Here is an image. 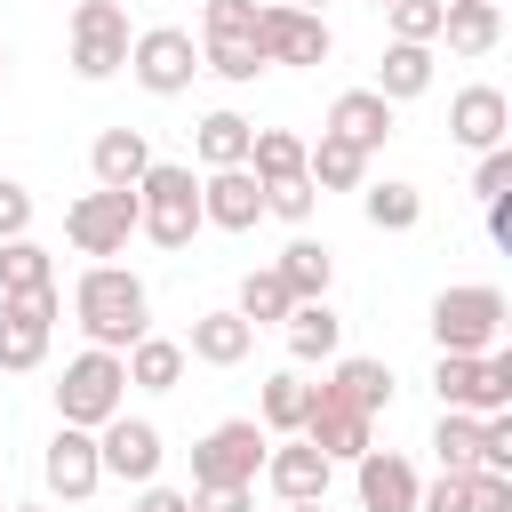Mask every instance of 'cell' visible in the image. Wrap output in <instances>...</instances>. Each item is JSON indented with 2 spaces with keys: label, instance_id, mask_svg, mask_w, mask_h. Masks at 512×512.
I'll return each instance as SVG.
<instances>
[{
  "label": "cell",
  "instance_id": "8d00e7d4",
  "mask_svg": "<svg viewBox=\"0 0 512 512\" xmlns=\"http://www.w3.org/2000/svg\"><path fill=\"white\" fill-rule=\"evenodd\" d=\"M384 24H392V40L432 48V40H440V0H392V8H384Z\"/></svg>",
  "mask_w": 512,
  "mask_h": 512
},
{
  "label": "cell",
  "instance_id": "f546056e",
  "mask_svg": "<svg viewBox=\"0 0 512 512\" xmlns=\"http://www.w3.org/2000/svg\"><path fill=\"white\" fill-rule=\"evenodd\" d=\"M248 136H256V120L208 112V120L192 128V152H200V168H248Z\"/></svg>",
  "mask_w": 512,
  "mask_h": 512
},
{
  "label": "cell",
  "instance_id": "603a6c76",
  "mask_svg": "<svg viewBox=\"0 0 512 512\" xmlns=\"http://www.w3.org/2000/svg\"><path fill=\"white\" fill-rule=\"evenodd\" d=\"M440 40H448V56H488L504 40V8H488V0H440Z\"/></svg>",
  "mask_w": 512,
  "mask_h": 512
},
{
  "label": "cell",
  "instance_id": "8fae6325",
  "mask_svg": "<svg viewBox=\"0 0 512 512\" xmlns=\"http://www.w3.org/2000/svg\"><path fill=\"white\" fill-rule=\"evenodd\" d=\"M64 240L96 264H112L128 240H136V192H80L64 208Z\"/></svg>",
  "mask_w": 512,
  "mask_h": 512
},
{
  "label": "cell",
  "instance_id": "bcb514c9",
  "mask_svg": "<svg viewBox=\"0 0 512 512\" xmlns=\"http://www.w3.org/2000/svg\"><path fill=\"white\" fill-rule=\"evenodd\" d=\"M488 240L512 248V200H488Z\"/></svg>",
  "mask_w": 512,
  "mask_h": 512
},
{
  "label": "cell",
  "instance_id": "f1b7e54d",
  "mask_svg": "<svg viewBox=\"0 0 512 512\" xmlns=\"http://www.w3.org/2000/svg\"><path fill=\"white\" fill-rule=\"evenodd\" d=\"M304 176H312V192H360L368 152H352L344 136H320V144H304Z\"/></svg>",
  "mask_w": 512,
  "mask_h": 512
},
{
  "label": "cell",
  "instance_id": "83f0119b",
  "mask_svg": "<svg viewBox=\"0 0 512 512\" xmlns=\"http://www.w3.org/2000/svg\"><path fill=\"white\" fill-rule=\"evenodd\" d=\"M120 368H128L136 392H176V384H184V344H176V336H136V344L120 352Z\"/></svg>",
  "mask_w": 512,
  "mask_h": 512
},
{
  "label": "cell",
  "instance_id": "d4e9b609",
  "mask_svg": "<svg viewBox=\"0 0 512 512\" xmlns=\"http://www.w3.org/2000/svg\"><path fill=\"white\" fill-rule=\"evenodd\" d=\"M368 88H376L392 112H400V104H416V96L432 88V48H408V40H392V48L376 56V80H368Z\"/></svg>",
  "mask_w": 512,
  "mask_h": 512
},
{
  "label": "cell",
  "instance_id": "8992f818",
  "mask_svg": "<svg viewBox=\"0 0 512 512\" xmlns=\"http://www.w3.org/2000/svg\"><path fill=\"white\" fill-rule=\"evenodd\" d=\"M128 8L120 0H80L72 16H64V48H72V72L80 80H112V72H128Z\"/></svg>",
  "mask_w": 512,
  "mask_h": 512
},
{
  "label": "cell",
  "instance_id": "db71d44e",
  "mask_svg": "<svg viewBox=\"0 0 512 512\" xmlns=\"http://www.w3.org/2000/svg\"><path fill=\"white\" fill-rule=\"evenodd\" d=\"M0 512H8V504H0Z\"/></svg>",
  "mask_w": 512,
  "mask_h": 512
},
{
  "label": "cell",
  "instance_id": "b9f144b4",
  "mask_svg": "<svg viewBox=\"0 0 512 512\" xmlns=\"http://www.w3.org/2000/svg\"><path fill=\"white\" fill-rule=\"evenodd\" d=\"M464 512H512V480L504 472H464Z\"/></svg>",
  "mask_w": 512,
  "mask_h": 512
},
{
  "label": "cell",
  "instance_id": "e0dca14e",
  "mask_svg": "<svg viewBox=\"0 0 512 512\" xmlns=\"http://www.w3.org/2000/svg\"><path fill=\"white\" fill-rule=\"evenodd\" d=\"M40 472H48V496H64V504L96 496V488H104V464H96V432H72V424H56V440H48Z\"/></svg>",
  "mask_w": 512,
  "mask_h": 512
},
{
  "label": "cell",
  "instance_id": "7402d4cb",
  "mask_svg": "<svg viewBox=\"0 0 512 512\" xmlns=\"http://www.w3.org/2000/svg\"><path fill=\"white\" fill-rule=\"evenodd\" d=\"M88 168H96V192H136V184H144V168H152L144 128H104V136L88 144Z\"/></svg>",
  "mask_w": 512,
  "mask_h": 512
},
{
  "label": "cell",
  "instance_id": "7c38bea8",
  "mask_svg": "<svg viewBox=\"0 0 512 512\" xmlns=\"http://www.w3.org/2000/svg\"><path fill=\"white\" fill-rule=\"evenodd\" d=\"M160 424L152 416H112L104 432H96V464H104V480H128V488H144V480H160Z\"/></svg>",
  "mask_w": 512,
  "mask_h": 512
},
{
  "label": "cell",
  "instance_id": "74e56055",
  "mask_svg": "<svg viewBox=\"0 0 512 512\" xmlns=\"http://www.w3.org/2000/svg\"><path fill=\"white\" fill-rule=\"evenodd\" d=\"M200 40H256V0H208Z\"/></svg>",
  "mask_w": 512,
  "mask_h": 512
},
{
  "label": "cell",
  "instance_id": "9c48e42d",
  "mask_svg": "<svg viewBox=\"0 0 512 512\" xmlns=\"http://www.w3.org/2000/svg\"><path fill=\"white\" fill-rule=\"evenodd\" d=\"M56 312H64L56 288H40V296H0V376H32V368L48 360Z\"/></svg>",
  "mask_w": 512,
  "mask_h": 512
},
{
  "label": "cell",
  "instance_id": "30bf717a",
  "mask_svg": "<svg viewBox=\"0 0 512 512\" xmlns=\"http://www.w3.org/2000/svg\"><path fill=\"white\" fill-rule=\"evenodd\" d=\"M256 56L304 72V64H328L336 56V32H328V16H304V8L272 0V8H256Z\"/></svg>",
  "mask_w": 512,
  "mask_h": 512
},
{
  "label": "cell",
  "instance_id": "e575fe53",
  "mask_svg": "<svg viewBox=\"0 0 512 512\" xmlns=\"http://www.w3.org/2000/svg\"><path fill=\"white\" fill-rule=\"evenodd\" d=\"M232 312H240L248 328H280V320L296 312V296H288V288H280V272L264 264V272H248V280H240V304H232Z\"/></svg>",
  "mask_w": 512,
  "mask_h": 512
},
{
  "label": "cell",
  "instance_id": "60d3db41",
  "mask_svg": "<svg viewBox=\"0 0 512 512\" xmlns=\"http://www.w3.org/2000/svg\"><path fill=\"white\" fill-rule=\"evenodd\" d=\"M480 472H504L512 480V408L504 416H480Z\"/></svg>",
  "mask_w": 512,
  "mask_h": 512
},
{
  "label": "cell",
  "instance_id": "277c9868",
  "mask_svg": "<svg viewBox=\"0 0 512 512\" xmlns=\"http://www.w3.org/2000/svg\"><path fill=\"white\" fill-rule=\"evenodd\" d=\"M128 408V368H120V352H72L64 360V376H56V416L72 424V432H104L112 416Z\"/></svg>",
  "mask_w": 512,
  "mask_h": 512
},
{
  "label": "cell",
  "instance_id": "1f68e13d",
  "mask_svg": "<svg viewBox=\"0 0 512 512\" xmlns=\"http://www.w3.org/2000/svg\"><path fill=\"white\" fill-rule=\"evenodd\" d=\"M40 288H56V264H48V248L24 232V240H0V296H40Z\"/></svg>",
  "mask_w": 512,
  "mask_h": 512
},
{
  "label": "cell",
  "instance_id": "4316f807",
  "mask_svg": "<svg viewBox=\"0 0 512 512\" xmlns=\"http://www.w3.org/2000/svg\"><path fill=\"white\" fill-rule=\"evenodd\" d=\"M280 336H288L296 360H336V352H344V320H336L328 296H320V304H296V312L280 320Z\"/></svg>",
  "mask_w": 512,
  "mask_h": 512
},
{
  "label": "cell",
  "instance_id": "f6af8a7d",
  "mask_svg": "<svg viewBox=\"0 0 512 512\" xmlns=\"http://www.w3.org/2000/svg\"><path fill=\"white\" fill-rule=\"evenodd\" d=\"M128 512H192V496H184V488H160V480H144Z\"/></svg>",
  "mask_w": 512,
  "mask_h": 512
},
{
  "label": "cell",
  "instance_id": "681fc988",
  "mask_svg": "<svg viewBox=\"0 0 512 512\" xmlns=\"http://www.w3.org/2000/svg\"><path fill=\"white\" fill-rule=\"evenodd\" d=\"M8 512H48V504H8Z\"/></svg>",
  "mask_w": 512,
  "mask_h": 512
},
{
  "label": "cell",
  "instance_id": "ee69618b",
  "mask_svg": "<svg viewBox=\"0 0 512 512\" xmlns=\"http://www.w3.org/2000/svg\"><path fill=\"white\" fill-rule=\"evenodd\" d=\"M192 512H256V488H184Z\"/></svg>",
  "mask_w": 512,
  "mask_h": 512
},
{
  "label": "cell",
  "instance_id": "44dd1931",
  "mask_svg": "<svg viewBox=\"0 0 512 512\" xmlns=\"http://www.w3.org/2000/svg\"><path fill=\"white\" fill-rule=\"evenodd\" d=\"M248 352H256V328H248L232 304L200 312V320H192V336H184V360H200V368H240Z\"/></svg>",
  "mask_w": 512,
  "mask_h": 512
},
{
  "label": "cell",
  "instance_id": "ba28073f",
  "mask_svg": "<svg viewBox=\"0 0 512 512\" xmlns=\"http://www.w3.org/2000/svg\"><path fill=\"white\" fill-rule=\"evenodd\" d=\"M192 72H200V40H192L184 24H144V32L128 40V80H136L144 96H184Z\"/></svg>",
  "mask_w": 512,
  "mask_h": 512
},
{
  "label": "cell",
  "instance_id": "c3c4849f",
  "mask_svg": "<svg viewBox=\"0 0 512 512\" xmlns=\"http://www.w3.org/2000/svg\"><path fill=\"white\" fill-rule=\"evenodd\" d=\"M288 512H328V504H288Z\"/></svg>",
  "mask_w": 512,
  "mask_h": 512
},
{
  "label": "cell",
  "instance_id": "816d5d0a",
  "mask_svg": "<svg viewBox=\"0 0 512 512\" xmlns=\"http://www.w3.org/2000/svg\"><path fill=\"white\" fill-rule=\"evenodd\" d=\"M368 8H392V0H368Z\"/></svg>",
  "mask_w": 512,
  "mask_h": 512
},
{
  "label": "cell",
  "instance_id": "ab89813d",
  "mask_svg": "<svg viewBox=\"0 0 512 512\" xmlns=\"http://www.w3.org/2000/svg\"><path fill=\"white\" fill-rule=\"evenodd\" d=\"M472 200H480V208H488V200H512V144L480 152V168H472Z\"/></svg>",
  "mask_w": 512,
  "mask_h": 512
},
{
  "label": "cell",
  "instance_id": "9a60e30c",
  "mask_svg": "<svg viewBox=\"0 0 512 512\" xmlns=\"http://www.w3.org/2000/svg\"><path fill=\"white\" fill-rule=\"evenodd\" d=\"M448 136H456L464 152H496V144L512 136V96L488 88V80L456 88V96H448Z\"/></svg>",
  "mask_w": 512,
  "mask_h": 512
},
{
  "label": "cell",
  "instance_id": "cb8c5ba5",
  "mask_svg": "<svg viewBox=\"0 0 512 512\" xmlns=\"http://www.w3.org/2000/svg\"><path fill=\"white\" fill-rule=\"evenodd\" d=\"M304 416H312V384H304L296 368L264 376V392H256V424H264V440H296Z\"/></svg>",
  "mask_w": 512,
  "mask_h": 512
},
{
  "label": "cell",
  "instance_id": "7a4b0ae2",
  "mask_svg": "<svg viewBox=\"0 0 512 512\" xmlns=\"http://www.w3.org/2000/svg\"><path fill=\"white\" fill-rule=\"evenodd\" d=\"M504 320H512V304H504V288L496 280H456V288H440L432 296V344L440 352H496L504 344Z\"/></svg>",
  "mask_w": 512,
  "mask_h": 512
},
{
  "label": "cell",
  "instance_id": "4fadbf2b",
  "mask_svg": "<svg viewBox=\"0 0 512 512\" xmlns=\"http://www.w3.org/2000/svg\"><path fill=\"white\" fill-rule=\"evenodd\" d=\"M256 480H264L280 504H328V480H336V464H328L312 440H272Z\"/></svg>",
  "mask_w": 512,
  "mask_h": 512
},
{
  "label": "cell",
  "instance_id": "4dcf8cb0",
  "mask_svg": "<svg viewBox=\"0 0 512 512\" xmlns=\"http://www.w3.org/2000/svg\"><path fill=\"white\" fill-rule=\"evenodd\" d=\"M248 176L256 184H296L304 176V136L296 128H256L248 136Z\"/></svg>",
  "mask_w": 512,
  "mask_h": 512
},
{
  "label": "cell",
  "instance_id": "ffe728a7",
  "mask_svg": "<svg viewBox=\"0 0 512 512\" xmlns=\"http://www.w3.org/2000/svg\"><path fill=\"white\" fill-rule=\"evenodd\" d=\"M320 136H344L352 152H368V160H376V144L392 136V104H384L376 88H344V96L328 104V120H320Z\"/></svg>",
  "mask_w": 512,
  "mask_h": 512
},
{
  "label": "cell",
  "instance_id": "d590c367",
  "mask_svg": "<svg viewBox=\"0 0 512 512\" xmlns=\"http://www.w3.org/2000/svg\"><path fill=\"white\" fill-rule=\"evenodd\" d=\"M200 72H216V80L248 88V80L264 72V56H256V40H200Z\"/></svg>",
  "mask_w": 512,
  "mask_h": 512
},
{
  "label": "cell",
  "instance_id": "d6986e66",
  "mask_svg": "<svg viewBox=\"0 0 512 512\" xmlns=\"http://www.w3.org/2000/svg\"><path fill=\"white\" fill-rule=\"evenodd\" d=\"M320 392L344 400V408H360V416H384V408H392V368L368 360V352H336L328 376H320Z\"/></svg>",
  "mask_w": 512,
  "mask_h": 512
},
{
  "label": "cell",
  "instance_id": "3957f363",
  "mask_svg": "<svg viewBox=\"0 0 512 512\" xmlns=\"http://www.w3.org/2000/svg\"><path fill=\"white\" fill-rule=\"evenodd\" d=\"M136 232L152 248H192L200 232V176L184 160H152L144 184H136Z\"/></svg>",
  "mask_w": 512,
  "mask_h": 512
},
{
  "label": "cell",
  "instance_id": "7bdbcfd3",
  "mask_svg": "<svg viewBox=\"0 0 512 512\" xmlns=\"http://www.w3.org/2000/svg\"><path fill=\"white\" fill-rule=\"evenodd\" d=\"M32 232V192L16 176H0V240H24Z\"/></svg>",
  "mask_w": 512,
  "mask_h": 512
},
{
  "label": "cell",
  "instance_id": "f907efd6",
  "mask_svg": "<svg viewBox=\"0 0 512 512\" xmlns=\"http://www.w3.org/2000/svg\"><path fill=\"white\" fill-rule=\"evenodd\" d=\"M0 72H8V48H0Z\"/></svg>",
  "mask_w": 512,
  "mask_h": 512
},
{
  "label": "cell",
  "instance_id": "f5cc1de1",
  "mask_svg": "<svg viewBox=\"0 0 512 512\" xmlns=\"http://www.w3.org/2000/svg\"><path fill=\"white\" fill-rule=\"evenodd\" d=\"M488 8H504V0H488Z\"/></svg>",
  "mask_w": 512,
  "mask_h": 512
},
{
  "label": "cell",
  "instance_id": "d6a6232c",
  "mask_svg": "<svg viewBox=\"0 0 512 512\" xmlns=\"http://www.w3.org/2000/svg\"><path fill=\"white\" fill-rule=\"evenodd\" d=\"M360 216L376 232H416L424 224V192L416 184H360Z\"/></svg>",
  "mask_w": 512,
  "mask_h": 512
},
{
  "label": "cell",
  "instance_id": "2e32d148",
  "mask_svg": "<svg viewBox=\"0 0 512 512\" xmlns=\"http://www.w3.org/2000/svg\"><path fill=\"white\" fill-rule=\"evenodd\" d=\"M200 224L216 232H256L264 224V184L248 168H208L200 176Z\"/></svg>",
  "mask_w": 512,
  "mask_h": 512
},
{
  "label": "cell",
  "instance_id": "f35d334b",
  "mask_svg": "<svg viewBox=\"0 0 512 512\" xmlns=\"http://www.w3.org/2000/svg\"><path fill=\"white\" fill-rule=\"evenodd\" d=\"M312 208H320V192H312V176H296V184H264V216H280V224H312Z\"/></svg>",
  "mask_w": 512,
  "mask_h": 512
},
{
  "label": "cell",
  "instance_id": "7dc6e473",
  "mask_svg": "<svg viewBox=\"0 0 512 512\" xmlns=\"http://www.w3.org/2000/svg\"><path fill=\"white\" fill-rule=\"evenodd\" d=\"M288 8H304V16H320V8H328V0H288Z\"/></svg>",
  "mask_w": 512,
  "mask_h": 512
},
{
  "label": "cell",
  "instance_id": "836d02e7",
  "mask_svg": "<svg viewBox=\"0 0 512 512\" xmlns=\"http://www.w3.org/2000/svg\"><path fill=\"white\" fill-rule=\"evenodd\" d=\"M432 456H440V472H480V416L440 408V424H432Z\"/></svg>",
  "mask_w": 512,
  "mask_h": 512
},
{
  "label": "cell",
  "instance_id": "5b68a950",
  "mask_svg": "<svg viewBox=\"0 0 512 512\" xmlns=\"http://www.w3.org/2000/svg\"><path fill=\"white\" fill-rule=\"evenodd\" d=\"M432 392H440V408H464V416H504L512 408V352L496 344V352H440L432 360Z\"/></svg>",
  "mask_w": 512,
  "mask_h": 512
},
{
  "label": "cell",
  "instance_id": "ac0fdd59",
  "mask_svg": "<svg viewBox=\"0 0 512 512\" xmlns=\"http://www.w3.org/2000/svg\"><path fill=\"white\" fill-rule=\"evenodd\" d=\"M352 488H360V512H416V464L400 456V448H368L360 464H352Z\"/></svg>",
  "mask_w": 512,
  "mask_h": 512
},
{
  "label": "cell",
  "instance_id": "484cf974",
  "mask_svg": "<svg viewBox=\"0 0 512 512\" xmlns=\"http://www.w3.org/2000/svg\"><path fill=\"white\" fill-rule=\"evenodd\" d=\"M272 272H280V288H288L296 304H320V296H328V280H336V256H328L312 232H296V240L280 248V264H272Z\"/></svg>",
  "mask_w": 512,
  "mask_h": 512
},
{
  "label": "cell",
  "instance_id": "6da1fadb",
  "mask_svg": "<svg viewBox=\"0 0 512 512\" xmlns=\"http://www.w3.org/2000/svg\"><path fill=\"white\" fill-rule=\"evenodd\" d=\"M72 320L96 352H128L136 336H152V288L128 264H88L72 280Z\"/></svg>",
  "mask_w": 512,
  "mask_h": 512
},
{
  "label": "cell",
  "instance_id": "52a82bcc",
  "mask_svg": "<svg viewBox=\"0 0 512 512\" xmlns=\"http://www.w3.org/2000/svg\"><path fill=\"white\" fill-rule=\"evenodd\" d=\"M264 424L256 416H224L200 448H192V488H256V472H264Z\"/></svg>",
  "mask_w": 512,
  "mask_h": 512
},
{
  "label": "cell",
  "instance_id": "5bb4252c",
  "mask_svg": "<svg viewBox=\"0 0 512 512\" xmlns=\"http://www.w3.org/2000/svg\"><path fill=\"white\" fill-rule=\"evenodd\" d=\"M296 440H312L328 464H360V456L376 448V416H360V408H344V400H328V392L312 384V416H304Z\"/></svg>",
  "mask_w": 512,
  "mask_h": 512
}]
</instances>
